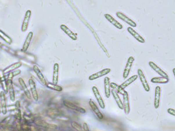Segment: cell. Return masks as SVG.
I'll list each match as a JSON object with an SVG mask.
<instances>
[{"instance_id": "obj_10", "label": "cell", "mask_w": 175, "mask_h": 131, "mask_svg": "<svg viewBox=\"0 0 175 131\" xmlns=\"http://www.w3.org/2000/svg\"><path fill=\"white\" fill-rule=\"evenodd\" d=\"M123 110L124 112L126 114H129L130 112V105L129 103V94L127 91H125L124 94L123 95Z\"/></svg>"}, {"instance_id": "obj_34", "label": "cell", "mask_w": 175, "mask_h": 131, "mask_svg": "<svg viewBox=\"0 0 175 131\" xmlns=\"http://www.w3.org/2000/svg\"><path fill=\"white\" fill-rule=\"evenodd\" d=\"M167 112H168L170 115H172L175 116V111L174 109H171V108H170V109H169L167 110Z\"/></svg>"}, {"instance_id": "obj_36", "label": "cell", "mask_w": 175, "mask_h": 131, "mask_svg": "<svg viewBox=\"0 0 175 131\" xmlns=\"http://www.w3.org/2000/svg\"><path fill=\"white\" fill-rule=\"evenodd\" d=\"M175 69H173V73H174V75H175Z\"/></svg>"}, {"instance_id": "obj_15", "label": "cell", "mask_w": 175, "mask_h": 131, "mask_svg": "<svg viewBox=\"0 0 175 131\" xmlns=\"http://www.w3.org/2000/svg\"><path fill=\"white\" fill-rule=\"evenodd\" d=\"M127 31L131 36H133V37L135 38L136 40H137L139 42L144 43L145 42L144 38H143L142 36H140L139 33H137L131 27H127Z\"/></svg>"}, {"instance_id": "obj_26", "label": "cell", "mask_w": 175, "mask_h": 131, "mask_svg": "<svg viewBox=\"0 0 175 131\" xmlns=\"http://www.w3.org/2000/svg\"><path fill=\"white\" fill-rule=\"evenodd\" d=\"M15 108H16V113H15V117L17 120H20V121H22V112L21 109V105L20 101H17L15 104Z\"/></svg>"}, {"instance_id": "obj_35", "label": "cell", "mask_w": 175, "mask_h": 131, "mask_svg": "<svg viewBox=\"0 0 175 131\" xmlns=\"http://www.w3.org/2000/svg\"><path fill=\"white\" fill-rule=\"evenodd\" d=\"M83 129L84 131H90L89 129V126L86 123H84L83 125Z\"/></svg>"}, {"instance_id": "obj_18", "label": "cell", "mask_w": 175, "mask_h": 131, "mask_svg": "<svg viewBox=\"0 0 175 131\" xmlns=\"http://www.w3.org/2000/svg\"><path fill=\"white\" fill-rule=\"evenodd\" d=\"M33 69L34 71L35 72V73H36L37 76H38V78L39 79V80H40V81L42 82L43 85L46 86L47 85L46 80H45L44 76L43 75L41 71L39 68L38 67V66H37L36 65H34L33 66Z\"/></svg>"}, {"instance_id": "obj_1", "label": "cell", "mask_w": 175, "mask_h": 131, "mask_svg": "<svg viewBox=\"0 0 175 131\" xmlns=\"http://www.w3.org/2000/svg\"><path fill=\"white\" fill-rule=\"evenodd\" d=\"M63 104L67 108L71 109L77 112L78 113L81 114H85L86 113V110L82 108V107L78 106V105L73 103V102L69 101L68 100H64L63 101Z\"/></svg>"}, {"instance_id": "obj_21", "label": "cell", "mask_w": 175, "mask_h": 131, "mask_svg": "<svg viewBox=\"0 0 175 131\" xmlns=\"http://www.w3.org/2000/svg\"><path fill=\"white\" fill-rule=\"evenodd\" d=\"M111 93L113 96V98L115 100L116 102L119 107V108L121 110H123V105L122 100L120 99V97L118 95L117 92L116 91L115 89H112L111 90Z\"/></svg>"}, {"instance_id": "obj_17", "label": "cell", "mask_w": 175, "mask_h": 131, "mask_svg": "<svg viewBox=\"0 0 175 131\" xmlns=\"http://www.w3.org/2000/svg\"><path fill=\"white\" fill-rule=\"evenodd\" d=\"M161 96V87L159 86L156 87L155 93V99H154V107L156 109H157L159 107L160 100Z\"/></svg>"}, {"instance_id": "obj_2", "label": "cell", "mask_w": 175, "mask_h": 131, "mask_svg": "<svg viewBox=\"0 0 175 131\" xmlns=\"http://www.w3.org/2000/svg\"><path fill=\"white\" fill-rule=\"evenodd\" d=\"M135 61V58L133 57V56H131L129 57L127 61V64L125 66V67L124 69V72L123 74V77L124 79H127L128 77L130 71H131V67L133 65V63Z\"/></svg>"}, {"instance_id": "obj_22", "label": "cell", "mask_w": 175, "mask_h": 131, "mask_svg": "<svg viewBox=\"0 0 175 131\" xmlns=\"http://www.w3.org/2000/svg\"><path fill=\"white\" fill-rule=\"evenodd\" d=\"M19 82L20 83L21 87H22L23 91H24V93L26 96H27V97L29 99H31V95L30 91H29V89H28V87H27L25 83V82H24V80L22 78H19L18 79Z\"/></svg>"}, {"instance_id": "obj_24", "label": "cell", "mask_w": 175, "mask_h": 131, "mask_svg": "<svg viewBox=\"0 0 175 131\" xmlns=\"http://www.w3.org/2000/svg\"><path fill=\"white\" fill-rule=\"evenodd\" d=\"M138 78V75H135L131 77L130 78L127 79L126 81H125L123 83H122L121 85H120V87L123 89H125L127 87H128L129 85L131 84L132 83L135 82L136 80Z\"/></svg>"}, {"instance_id": "obj_29", "label": "cell", "mask_w": 175, "mask_h": 131, "mask_svg": "<svg viewBox=\"0 0 175 131\" xmlns=\"http://www.w3.org/2000/svg\"><path fill=\"white\" fill-rule=\"evenodd\" d=\"M110 87H111V88H112L113 89H115L116 91L118 93L122 95H123L125 90L124 89H122L120 87V85H118L117 83H116L115 82L110 83Z\"/></svg>"}, {"instance_id": "obj_30", "label": "cell", "mask_w": 175, "mask_h": 131, "mask_svg": "<svg viewBox=\"0 0 175 131\" xmlns=\"http://www.w3.org/2000/svg\"><path fill=\"white\" fill-rule=\"evenodd\" d=\"M46 87L50 89H53L55 91H63V88L62 87L57 85H54L53 83H51L47 82Z\"/></svg>"}, {"instance_id": "obj_7", "label": "cell", "mask_w": 175, "mask_h": 131, "mask_svg": "<svg viewBox=\"0 0 175 131\" xmlns=\"http://www.w3.org/2000/svg\"><path fill=\"white\" fill-rule=\"evenodd\" d=\"M149 67H151L154 71H155L156 73H157L160 76H161L162 77L169 78V76L167 75V74L165 72H164L162 69L160 68L155 63L153 62L152 61H149Z\"/></svg>"}, {"instance_id": "obj_6", "label": "cell", "mask_w": 175, "mask_h": 131, "mask_svg": "<svg viewBox=\"0 0 175 131\" xmlns=\"http://www.w3.org/2000/svg\"><path fill=\"white\" fill-rule=\"evenodd\" d=\"M116 15H117L118 18L120 19L121 20H122V21H124L125 22L127 23L131 27H136L137 26V24L136 23V22H135V21H133V20L131 19L128 17H127L126 15H125L124 13L121 12H117L116 13Z\"/></svg>"}, {"instance_id": "obj_20", "label": "cell", "mask_w": 175, "mask_h": 131, "mask_svg": "<svg viewBox=\"0 0 175 131\" xmlns=\"http://www.w3.org/2000/svg\"><path fill=\"white\" fill-rule=\"evenodd\" d=\"M31 12L30 10H28L26 12L25 16L23 22L22 26V31L24 32L26 30L28 27V25L29 24V20L31 16Z\"/></svg>"}, {"instance_id": "obj_5", "label": "cell", "mask_w": 175, "mask_h": 131, "mask_svg": "<svg viewBox=\"0 0 175 131\" xmlns=\"http://www.w3.org/2000/svg\"><path fill=\"white\" fill-rule=\"evenodd\" d=\"M111 69H109V68L103 69L102 71H98L97 73H93V75L90 76L89 77V80H91V81L95 80V79H97L98 78H99L100 77H102L103 76L107 75V74L111 72Z\"/></svg>"}, {"instance_id": "obj_33", "label": "cell", "mask_w": 175, "mask_h": 131, "mask_svg": "<svg viewBox=\"0 0 175 131\" xmlns=\"http://www.w3.org/2000/svg\"><path fill=\"white\" fill-rule=\"evenodd\" d=\"M21 71L20 70H16V71H11V72H10V73H11L12 77L13 78V77H15L16 76L19 75V74L21 73Z\"/></svg>"}, {"instance_id": "obj_32", "label": "cell", "mask_w": 175, "mask_h": 131, "mask_svg": "<svg viewBox=\"0 0 175 131\" xmlns=\"http://www.w3.org/2000/svg\"><path fill=\"white\" fill-rule=\"evenodd\" d=\"M71 126L77 131H84L83 128L81 127V125L80 124H79L77 122H72L71 123Z\"/></svg>"}, {"instance_id": "obj_28", "label": "cell", "mask_w": 175, "mask_h": 131, "mask_svg": "<svg viewBox=\"0 0 175 131\" xmlns=\"http://www.w3.org/2000/svg\"><path fill=\"white\" fill-rule=\"evenodd\" d=\"M151 82L153 83H160V84H165L169 82V78L164 77H154L151 79Z\"/></svg>"}, {"instance_id": "obj_31", "label": "cell", "mask_w": 175, "mask_h": 131, "mask_svg": "<svg viewBox=\"0 0 175 131\" xmlns=\"http://www.w3.org/2000/svg\"><path fill=\"white\" fill-rule=\"evenodd\" d=\"M0 37H1V38H2L5 41H6L7 43H8L9 44H10L12 42L11 39L1 30H0Z\"/></svg>"}, {"instance_id": "obj_16", "label": "cell", "mask_w": 175, "mask_h": 131, "mask_svg": "<svg viewBox=\"0 0 175 131\" xmlns=\"http://www.w3.org/2000/svg\"><path fill=\"white\" fill-rule=\"evenodd\" d=\"M60 28L65 33L69 36V37L71 38L72 40H73V41L77 40V35L71 31V29H69L68 27H67L66 25L62 24L60 26Z\"/></svg>"}, {"instance_id": "obj_23", "label": "cell", "mask_w": 175, "mask_h": 131, "mask_svg": "<svg viewBox=\"0 0 175 131\" xmlns=\"http://www.w3.org/2000/svg\"><path fill=\"white\" fill-rule=\"evenodd\" d=\"M59 65L58 63H55L53 66V83L57 85L59 80Z\"/></svg>"}, {"instance_id": "obj_11", "label": "cell", "mask_w": 175, "mask_h": 131, "mask_svg": "<svg viewBox=\"0 0 175 131\" xmlns=\"http://www.w3.org/2000/svg\"><path fill=\"white\" fill-rule=\"evenodd\" d=\"M104 17L106 18V19L109 22L111 23L113 25V26H115L118 29H120V30L123 29L122 25L116 20L115 19L113 18V16H111V15H109V13H105L104 15Z\"/></svg>"}, {"instance_id": "obj_4", "label": "cell", "mask_w": 175, "mask_h": 131, "mask_svg": "<svg viewBox=\"0 0 175 131\" xmlns=\"http://www.w3.org/2000/svg\"><path fill=\"white\" fill-rule=\"evenodd\" d=\"M92 91H93V94H94V95L95 96V98H96V99L97 100L98 102L100 107L102 109H105V105L104 101L103 100L102 97H101V96L100 95V92L99 91L97 87L93 86L92 87Z\"/></svg>"}, {"instance_id": "obj_12", "label": "cell", "mask_w": 175, "mask_h": 131, "mask_svg": "<svg viewBox=\"0 0 175 131\" xmlns=\"http://www.w3.org/2000/svg\"><path fill=\"white\" fill-rule=\"evenodd\" d=\"M5 94L3 91H1L0 93V103L1 105V110L3 115H6L7 112V108L6 99Z\"/></svg>"}, {"instance_id": "obj_14", "label": "cell", "mask_w": 175, "mask_h": 131, "mask_svg": "<svg viewBox=\"0 0 175 131\" xmlns=\"http://www.w3.org/2000/svg\"><path fill=\"white\" fill-rule=\"evenodd\" d=\"M35 124L38 127L44 128H47L52 130H55L58 128V127L56 125L48 123V122H46L44 120H37L35 122Z\"/></svg>"}, {"instance_id": "obj_37", "label": "cell", "mask_w": 175, "mask_h": 131, "mask_svg": "<svg viewBox=\"0 0 175 131\" xmlns=\"http://www.w3.org/2000/svg\"><path fill=\"white\" fill-rule=\"evenodd\" d=\"M2 87V85H1V83L0 82V87Z\"/></svg>"}, {"instance_id": "obj_9", "label": "cell", "mask_w": 175, "mask_h": 131, "mask_svg": "<svg viewBox=\"0 0 175 131\" xmlns=\"http://www.w3.org/2000/svg\"><path fill=\"white\" fill-rule=\"evenodd\" d=\"M7 85L8 87V91L9 94V97L12 102H14L15 101V89L13 87V82L12 80L11 79H7Z\"/></svg>"}, {"instance_id": "obj_19", "label": "cell", "mask_w": 175, "mask_h": 131, "mask_svg": "<svg viewBox=\"0 0 175 131\" xmlns=\"http://www.w3.org/2000/svg\"><path fill=\"white\" fill-rule=\"evenodd\" d=\"M104 91L105 95L107 98L110 97L111 94V87H110V79L109 77L104 78Z\"/></svg>"}, {"instance_id": "obj_3", "label": "cell", "mask_w": 175, "mask_h": 131, "mask_svg": "<svg viewBox=\"0 0 175 131\" xmlns=\"http://www.w3.org/2000/svg\"><path fill=\"white\" fill-rule=\"evenodd\" d=\"M138 76H139L140 80L142 83V85L144 87V89L145 91L149 92L150 91V87L149 86V83L146 80V78L144 76V73L141 69H138Z\"/></svg>"}, {"instance_id": "obj_8", "label": "cell", "mask_w": 175, "mask_h": 131, "mask_svg": "<svg viewBox=\"0 0 175 131\" xmlns=\"http://www.w3.org/2000/svg\"><path fill=\"white\" fill-rule=\"evenodd\" d=\"M29 87L31 92V96H33L34 100L37 101L39 99L38 91L36 88V83L32 79H29L28 80Z\"/></svg>"}, {"instance_id": "obj_25", "label": "cell", "mask_w": 175, "mask_h": 131, "mask_svg": "<svg viewBox=\"0 0 175 131\" xmlns=\"http://www.w3.org/2000/svg\"><path fill=\"white\" fill-rule=\"evenodd\" d=\"M33 32H29L28 35L27 36L26 38V40L25 41L24 43L23 44L22 48V51H27V49L29 47L30 42H31V40H32V38H33Z\"/></svg>"}, {"instance_id": "obj_27", "label": "cell", "mask_w": 175, "mask_h": 131, "mask_svg": "<svg viewBox=\"0 0 175 131\" xmlns=\"http://www.w3.org/2000/svg\"><path fill=\"white\" fill-rule=\"evenodd\" d=\"M21 66H22V63L21 62H17L14 63L13 64L11 65L10 66L7 67L6 69H5L4 71H3V72L4 75L6 73H10L13 70H15L19 67H20Z\"/></svg>"}, {"instance_id": "obj_13", "label": "cell", "mask_w": 175, "mask_h": 131, "mask_svg": "<svg viewBox=\"0 0 175 131\" xmlns=\"http://www.w3.org/2000/svg\"><path fill=\"white\" fill-rule=\"evenodd\" d=\"M89 105H90V107L92 109V110L93 111V112L97 116L98 118H99L100 120H102L103 119V115L100 111V110L98 107L97 105H95V103L93 102L91 99H90L89 101Z\"/></svg>"}, {"instance_id": "obj_38", "label": "cell", "mask_w": 175, "mask_h": 131, "mask_svg": "<svg viewBox=\"0 0 175 131\" xmlns=\"http://www.w3.org/2000/svg\"><path fill=\"white\" fill-rule=\"evenodd\" d=\"M1 113V109H0V114Z\"/></svg>"}]
</instances>
